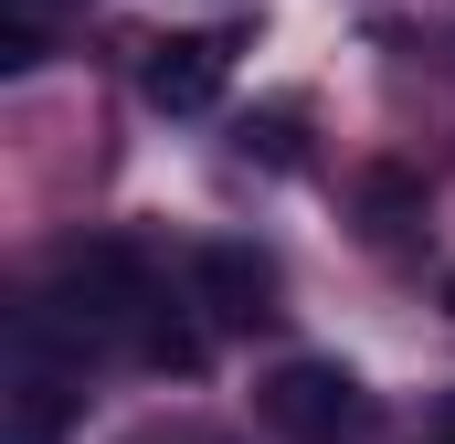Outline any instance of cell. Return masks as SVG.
Listing matches in <instances>:
<instances>
[{
    "label": "cell",
    "instance_id": "cell-1",
    "mask_svg": "<svg viewBox=\"0 0 455 444\" xmlns=\"http://www.w3.org/2000/svg\"><path fill=\"white\" fill-rule=\"evenodd\" d=\"M254 413H265L286 444H371V424H381L371 392L349 381L339 360H286V370H265Z\"/></svg>",
    "mask_w": 455,
    "mask_h": 444
},
{
    "label": "cell",
    "instance_id": "cell-2",
    "mask_svg": "<svg viewBox=\"0 0 455 444\" xmlns=\"http://www.w3.org/2000/svg\"><path fill=\"white\" fill-rule=\"evenodd\" d=\"M11 444H64V424H75V349H53V338L21 318V338H11Z\"/></svg>",
    "mask_w": 455,
    "mask_h": 444
},
{
    "label": "cell",
    "instance_id": "cell-3",
    "mask_svg": "<svg viewBox=\"0 0 455 444\" xmlns=\"http://www.w3.org/2000/svg\"><path fill=\"white\" fill-rule=\"evenodd\" d=\"M233 75V32H170V43H148V64H138V96L159 116H202L223 96Z\"/></svg>",
    "mask_w": 455,
    "mask_h": 444
},
{
    "label": "cell",
    "instance_id": "cell-4",
    "mask_svg": "<svg viewBox=\"0 0 455 444\" xmlns=\"http://www.w3.org/2000/svg\"><path fill=\"white\" fill-rule=\"evenodd\" d=\"M191 286H202V307H212L223 329H265V318H275V275H265L243 243H212V254L191 265Z\"/></svg>",
    "mask_w": 455,
    "mask_h": 444
},
{
    "label": "cell",
    "instance_id": "cell-5",
    "mask_svg": "<svg viewBox=\"0 0 455 444\" xmlns=\"http://www.w3.org/2000/svg\"><path fill=\"white\" fill-rule=\"evenodd\" d=\"M64 32V0H0V64H43Z\"/></svg>",
    "mask_w": 455,
    "mask_h": 444
}]
</instances>
